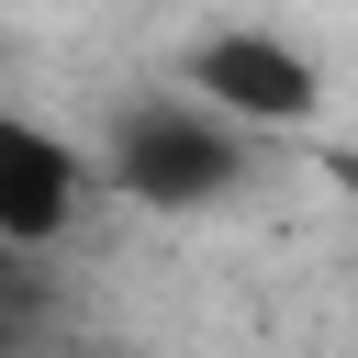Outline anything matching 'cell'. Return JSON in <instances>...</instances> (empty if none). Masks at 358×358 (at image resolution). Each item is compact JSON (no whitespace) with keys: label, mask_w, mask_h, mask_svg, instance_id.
Here are the masks:
<instances>
[{"label":"cell","mask_w":358,"mask_h":358,"mask_svg":"<svg viewBox=\"0 0 358 358\" xmlns=\"http://www.w3.org/2000/svg\"><path fill=\"white\" fill-rule=\"evenodd\" d=\"M246 145H257L246 123H224L213 101H190L168 78V90H145L101 123V190L134 201V213H213V201H235Z\"/></svg>","instance_id":"1"},{"label":"cell","mask_w":358,"mask_h":358,"mask_svg":"<svg viewBox=\"0 0 358 358\" xmlns=\"http://www.w3.org/2000/svg\"><path fill=\"white\" fill-rule=\"evenodd\" d=\"M179 90L213 101L224 123H246V134H313V123H324V67H313L291 34H268V22H213V34H190V45H179Z\"/></svg>","instance_id":"2"},{"label":"cell","mask_w":358,"mask_h":358,"mask_svg":"<svg viewBox=\"0 0 358 358\" xmlns=\"http://www.w3.org/2000/svg\"><path fill=\"white\" fill-rule=\"evenodd\" d=\"M90 190H101V168H90L56 123L0 112V246H11V257L67 246V224L90 213Z\"/></svg>","instance_id":"3"},{"label":"cell","mask_w":358,"mask_h":358,"mask_svg":"<svg viewBox=\"0 0 358 358\" xmlns=\"http://www.w3.org/2000/svg\"><path fill=\"white\" fill-rule=\"evenodd\" d=\"M324 179H336V201L358 213V145H324Z\"/></svg>","instance_id":"4"},{"label":"cell","mask_w":358,"mask_h":358,"mask_svg":"<svg viewBox=\"0 0 358 358\" xmlns=\"http://www.w3.org/2000/svg\"><path fill=\"white\" fill-rule=\"evenodd\" d=\"M56 358H112V347H56Z\"/></svg>","instance_id":"5"},{"label":"cell","mask_w":358,"mask_h":358,"mask_svg":"<svg viewBox=\"0 0 358 358\" xmlns=\"http://www.w3.org/2000/svg\"><path fill=\"white\" fill-rule=\"evenodd\" d=\"M0 268H11V246H0Z\"/></svg>","instance_id":"6"}]
</instances>
